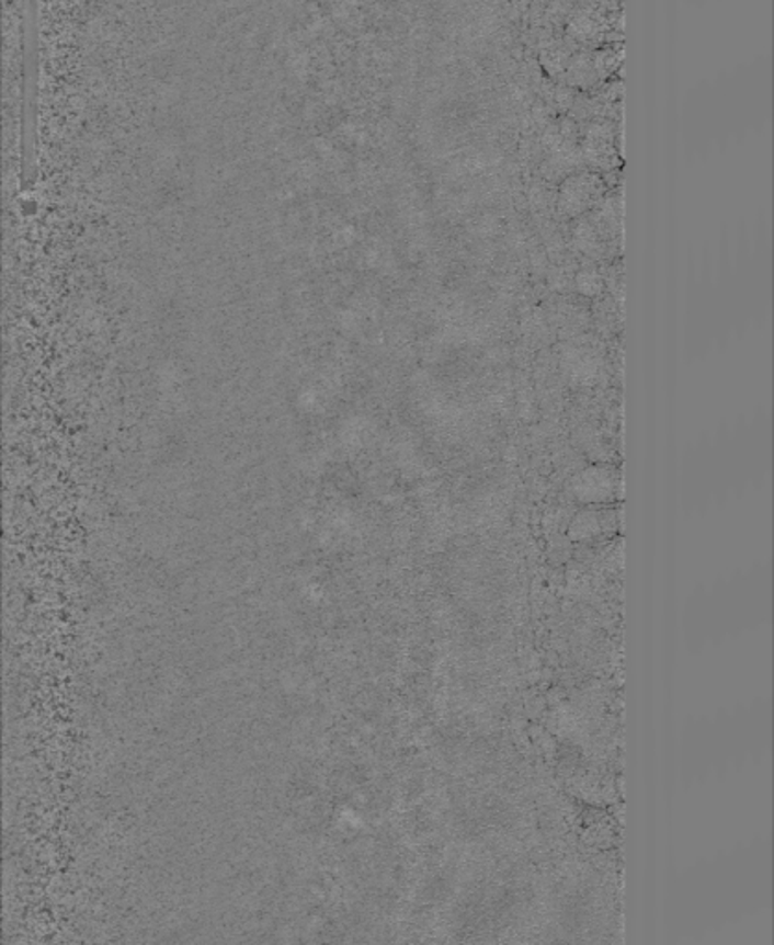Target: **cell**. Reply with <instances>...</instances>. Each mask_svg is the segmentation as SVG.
<instances>
[{"label": "cell", "instance_id": "277c9868", "mask_svg": "<svg viewBox=\"0 0 774 945\" xmlns=\"http://www.w3.org/2000/svg\"><path fill=\"white\" fill-rule=\"evenodd\" d=\"M611 124L597 123L592 124L588 128L587 137L582 143V158L587 159L592 167H597L599 170L612 169V159H614V147H612Z\"/></svg>", "mask_w": 774, "mask_h": 945}, {"label": "cell", "instance_id": "3957f363", "mask_svg": "<svg viewBox=\"0 0 774 945\" xmlns=\"http://www.w3.org/2000/svg\"><path fill=\"white\" fill-rule=\"evenodd\" d=\"M622 525V512L614 504H587L573 517L569 526V537L573 542H593L599 537L611 536Z\"/></svg>", "mask_w": 774, "mask_h": 945}, {"label": "cell", "instance_id": "7a4b0ae2", "mask_svg": "<svg viewBox=\"0 0 774 945\" xmlns=\"http://www.w3.org/2000/svg\"><path fill=\"white\" fill-rule=\"evenodd\" d=\"M606 196V183L597 172H573L558 191V210L569 218H579L595 209Z\"/></svg>", "mask_w": 774, "mask_h": 945}, {"label": "cell", "instance_id": "5b68a950", "mask_svg": "<svg viewBox=\"0 0 774 945\" xmlns=\"http://www.w3.org/2000/svg\"><path fill=\"white\" fill-rule=\"evenodd\" d=\"M577 283H579V291L588 294V296H597L604 286L603 280H601V275L597 272H582V274H579Z\"/></svg>", "mask_w": 774, "mask_h": 945}, {"label": "cell", "instance_id": "6da1fadb", "mask_svg": "<svg viewBox=\"0 0 774 945\" xmlns=\"http://www.w3.org/2000/svg\"><path fill=\"white\" fill-rule=\"evenodd\" d=\"M582 504H616L623 497L622 467L595 464L582 469L571 485Z\"/></svg>", "mask_w": 774, "mask_h": 945}]
</instances>
